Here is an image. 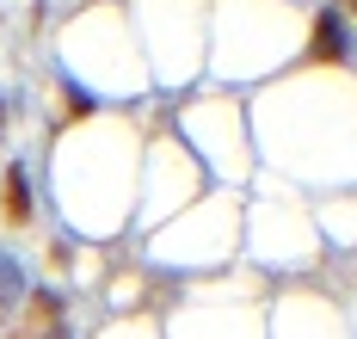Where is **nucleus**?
<instances>
[{"instance_id":"nucleus-2","label":"nucleus","mask_w":357,"mask_h":339,"mask_svg":"<svg viewBox=\"0 0 357 339\" xmlns=\"http://www.w3.org/2000/svg\"><path fill=\"white\" fill-rule=\"evenodd\" d=\"M0 216H6V228H25V223H31V191H25V167H6V197H0Z\"/></svg>"},{"instance_id":"nucleus-3","label":"nucleus","mask_w":357,"mask_h":339,"mask_svg":"<svg viewBox=\"0 0 357 339\" xmlns=\"http://www.w3.org/2000/svg\"><path fill=\"white\" fill-rule=\"evenodd\" d=\"M345 13H357V0H345Z\"/></svg>"},{"instance_id":"nucleus-4","label":"nucleus","mask_w":357,"mask_h":339,"mask_svg":"<svg viewBox=\"0 0 357 339\" xmlns=\"http://www.w3.org/2000/svg\"><path fill=\"white\" fill-rule=\"evenodd\" d=\"M0 130H6V112H0Z\"/></svg>"},{"instance_id":"nucleus-5","label":"nucleus","mask_w":357,"mask_h":339,"mask_svg":"<svg viewBox=\"0 0 357 339\" xmlns=\"http://www.w3.org/2000/svg\"><path fill=\"white\" fill-rule=\"evenodd\" d=\"M56 339H62V333H56Z\"/></svg>"},{"instance_id":"nucleus-1","label":"nucleus","mask_w":357,"mask_h":339,"mask_svg":"<svg viewBox=\"0 0 357 339\" xmlns=\"http://www.w3.org/2000/svg\"><path fill=\"white\" fill-rule=\"evenodd\" d=\"M308 56H314V62H345V56H351V31H345V13H339V6H326L321 19H314Z\"/></svg>"}]
</instances>
